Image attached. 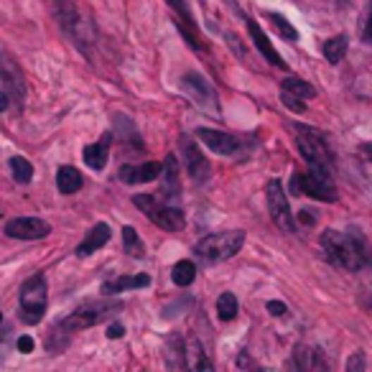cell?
Listing matches in <instances>:
<instances>
[{"instance_id":"cell-23","label":"cell","mask_w":372,"mask_h":372,"mask_svg":"<svg viewBox=\"0 0 372 372\" xmlns=\"http://www.w3.org/2000/svg\"><path fill=\"white\" fill-rule=\"evenodd\" d=\"M171 278L179 288L192 286L194 278H197V266H194L192 260H179V263L171 268Z\"/></svg>"},{"instance_id":"cell-16","label":"cell","mask_w":372,"mask_h":372,"mask_svg":"<svg viewBox=\"0 0 372 372\" xmlns=\"http://www.w3.org/2000/svg\"><path fill=\"white\" fill-rule=\"evenodd\" d=\"M247 31H250V36H253V41H255V46H258V51L266 56V61H271L273 67H278V69H286V61L280 59V54L273 49V44H271V39H268L266 34H263V28L255 23L253 18H247Z\"/></svg>"},{"instance_id":"cell-12","label":"cell","mask_w":372,"mask_h":372,"mask_svg":"<svg viewBox=\"0 0 372 372\" xmlns=\"http://www.w3.org/2000/svg\"><path fill=\"white\" fill-rule=\"evenodd\" d=\"M181 153H184L186 171H189V176H192L194 181L204 184V181L209 179V173H212V168H209V161L204 159V153L194 146V143L186 138V135H181Z\"/></svg>"},{"instance_id":"cell-32","label":"cell","mask_w":372,"mask_h":372,"mask_svg":"<svg viewBox=\"0 0 372 372\" xmlns=\"http://www.w3.org/2000/svg\"><path fill=\"white\" fill-rule=\"evenodd\" d=\"M347 370L349 372H354V370H365V357H362V354H354V357H349V362H347Z\"/></svg>"},{"instance_id":"cell-2","label":"cell","mask_w":372,"mask_h":372,"mask_svg":"<svg viewBox=\"0 0 372 372\" xmlns=\"http://www.w3.org/2000/svg\"><path fill=\"white\" fill-rule=\"evenodd\" d=\"M291 194L293 197H311L319 202H334L337 199V189L332 181V168L311 166L304 173H293L291 176Z\"/></svg>"},{"instance_id":"cell-37","label":"cell","mask_w":372,"mask_h":372,"mask_svg":"<svg viewBox=\"0 0 372 372\" xmlns=\"http://www.w3.org/2000/svg\"><path fill=\"white\" fill-rule=\"evenodd\" d=\"M365 41L372 44V3H370V16H367V26H365Z\"/></svg>"},{"instance_id":"cell-19","label":"cell","mask_w":372,"mask_h":372,"mask_svg":"<svg viewBox=\"0 0 372 372\" xmlns=\"http://www.w3.org/2000/svg\"><path fill=\"white\" fill-rule=\"evenodd\" d=\"M107 240H110V227H107L105 222H100V225H94L92 230H89V235L85 237V242L77 247V255H80V258L92 255L94 250H100L102 245H107Z\"/></svg>"},{"instance_id":"cell-13","label":"cell","mask_w":372,"mask_h":372,"mask_svg":"<svg viewBox=\"0 0 372 372\" xmlns=\"http://www.w3.org/2000/svg\"><path fill=\"white\" fill-rule=\"evenodd\" d=\"M197 138H199L206 148H212V153H220V156H235V153L240 151V140L230 133H222V130L199 128V130H197Z\"/></svg>"},{"instance_id":"cell-24","label":"cell","mask_w":372,"mask_h":372,"mask_svg":"<svg viewBox=\"0 0 372 372\" xmlns=\"http://www.w3.org/2000/svg\"><path fill=\"white\" fill-rule=\"evenodd\" d=\"M324 56L329 64H339L347 56V39L345 36H334L324 44Z\"/></svg>"},{"instance_id":"cell-11","label":"cell","mask_w":372,"mask_h":372,"mask_svg":"<svg viewBox=\"0 0 372 372\" xmlns=\"http://www.w3.org/2000/svg\"><path fill=\"white\" fill-rule=\"evenodd\" d=\"M51 227L39 217H16L6 225V235L13 240H41L49 237Z\"/></svg>"},{"instance_id":"cell-17","label":"cell","mask_w":372,"mask_h":372,"mask_svg":"<svg viewBox=\"0 0 372 372\" xmlns=\"http://www.w3.org/2000/svg\"><path fill=\"white\" fill-rule=\"evenodd\" d=\"M146 286H151V275H146V273H140V275H120V278L102 283V293H105V296H115V293L133 291V288H146Z\"/></svg>"},{"instance_id":"cell-26","label":"cell","mask_w":372,"mask_h":372,"mask_svg":"<svg viewBox=\"0 0 372 372\" xmlns=\"http://www.w3.org/2000/svg\"><path fill=\"white\" fill-rule=\"evenodd\" d=\"M161 171L166 173V186H163V194H166V197H171V194L173 197H179V171H176V159L168 156Z\"/></svg>"},{"instance_id":"cell-35","label":"cell","mask_w":372,"mask_h":372,"mask_svg":"<svg viewBox=\"0 0 372 372\" xmlns=\"http://www.w3.org/2000/svg\"><path fill=\"white\" fill-rule=\"evenodd\" d=\"M268 311H271L273 316H280V314H286V304H280V301H271V304H268Z\"/></svg>"},{"instance_id":"cell-4","label":"cell","mask_w":372,"mask_h":372,"mask_svg":"<svg viewBox=\"0 0 372 372\" xmlns=\"http://www.w3.org/2000/svg\"><path fill=\"white\" fill-rule=\"evenodd\" d=\"M133 204L146 214L153 225H159L161 230H168V232H179V230H184L186 217L179 206L161 204L156 197H151V194H135Z\"/></svg>"},{"instance_id":"cell-21","label":"cell","mask_w":372,"mask_h":372,"mask_svg":"<svg viewBox=\"0 0 372 372\" xmlns=\"http://www.w3.org/2000/svg\"><path fill=\"white\" fill-rule=\"evenodd\" d=\"M56 186L61 194H74L82 189V173L74 166H61L56 171Z\"/></svg>"},{"instance_id":"cell-3","label":"cell","mask_w":372,"mask_h":372,"mask_svg":"<svg viewBox=\"0 0 372 372\" xmlns=\"http://www.w3.org/2000/svg\"><path fill=\"white\" fill-rule=\"evenodd\" d=\"M242 242H245L242 230H225V232L206 235L204 240L197 242L194 250L204 263H222V260H230L232 255H237L242 250Z\"/></svg>"},{"instance_id":"cell-5","label":"cell","mask_w":372,"mask_h":372,"mask_svg":"<svg viewBox=\"0 0 372 372\" xmlns=\"http://www.w3.org/2000/svg\"><path fill=\"white\" fill-rule=\"evenodd\" d=\"M46 301H49V288L46 278L36 273L20 286V319L26 324H39L46 314Z\"/></svg>"},{"instance_id":"cell-38","label":"cell","mask_w":372,"mask_h":372,"mask_svg":"<svg viewBox=\"0 0 372 372\" xmlns=\"http://www.w3.org/2000/svg\"><path fill=\"white\" fill-rule=\"evenodd\" d=\"M299 217H301V222H306V225H314V222H316V214H311V212H301Z\"/></svg>"},{"instance_id":"cell-34","label":"cell","mask_w":372,"mask_h":372,"mask_svg":"<svg viewBox=\"0 0 372 372\" xmlns=\"http://www.w3.org/2000/svg\"><path fill=\"white\" fill-rule=\"evenodd\" d=\"M123 334H125L123 324H110V326H107V339H120Z\"/></svg>"},{"instance_id":"cell-6","label":"cell","mask_w":372,"mask_h":372,"mask_svg":"<svg viewBox=\"0 0 372 372\" xmlns=\"http://www.w3.org/2000/svg\"><path fill=\"white\" fill-rule=\"evenodd\" d=\"M118 309H123V304H115V301H92V304H85L77 311L69 314L67 319L59 324V329L61 332H82V329H89V326L105 321Z\"/></svg>"},{"instance_id":"cell-28","label":"cell","mask_w":372,"mask_h":372,"mask_svg":"<svg viewBox=\"0 0 372 372\" xmlns=\"http://www.w3.org/2000/svg\"><path fill=\"white\" fill-rule=\"evenodd\" d=\"M217 316L222 321H232L237 316V299H235L232 293H222L220 299H217Z\"/></svg>"},{"instance_id":"cell-39","label":"cell","mask_w":372,"mask_h":372,"mask_svg":"<svg viewBox=\"0 0 372 372\" xmlns=\"http://www.w3.org/2000/svg\"><path fill=\"white\" fill-rule=\"evenodd\" d=\"M0 321H3V314H0Z\"/></svg>"},{"instance_id":"cell-36","label":"cell","mask_w":372,"mask_h":372,"mask_svg":"<svg viewBox=\"0 0 372 372\" xmlns=\"http://www.w3.org/2000/svg\"><path fill=\"white\" fill-rule=\"evenodd\" d=\"M8 105H11V94H8L6 89H0V113H6Z\"/></svg>"},{"instance_id":"cell-30","label":"cell","mask_w":372,"mask_h":372,"mask_svg":"<svg viewBox=\"0 0 372 372\" xmlns=\"http://www.w3.org/2000/svg\"><path fill=\"white\" fill-rule=\"evenodd\" d=\"M268 18H271L273 28H275V31H278V34L283 36V39H286V41H296V39H299V34H296V28H293L291 23H288V20L283 18V16H280V13H268Z\"/></svg>"},{"instance_id":"cell-18","label":"cell","mask_w":372,"mask_h":372,"mask_svg":"<svg viewBox=\"0 0 372 372\" xmlns=\"http://www.w3.org/2000/svg\"><path fill=\"white\" fill-rule=\"evenodd\" d=\"M181 354H184V367H189V370H212V359L206 357L199 339H189Z\"/></svg>"},{"instance_id":"cell-27","label":"cell","mask_w":372,"mask_h":372,"mask_svg":"<svg viewBox=\"0 0 372 372\" xmlns=\"http://www.w3.org/2000/svg\"><path fill=\"white\" fill-rule=\"evenodd\" d=\"M11 171H13V179L18 184H28V181L34 179V166L23 156H13L11 159Z\"/></svg>"},{"instance_id":"cell-20","label":"cell","mask_w":372,"mask_h":372,"mask_svg":"<svg viewBox=\"0 0 372 372\" xmlns=\"http://www.w3.org/2000/svg\"><path fill=\"white\" fill-rule=\"evenodd\" d=\"M296 367L301 370H326V362L321 357L319 349H314V347H299L296 349Z\"/></svg>"},{"instance_id":"cell-22","label":"cell","mask_w":372,"mask_h":372,"mask_svg":"<svg viewBox=\"0 0 372 372\" xmlns=\"http://www.w3.org/2000/svg\"><path fill=\"white\" fill-rule=\"evenodd\" d=\"M107 140H110V135H105L100 143H92V146L85 148V163L94 171H102L107 163Z\"/></svg>"},{"instance_id":"cell-14","label":"cell","mask_w":372,"mask_h":372,"mask_svg":"<svg viewBox=\"0 0 372 372\" xmlns=\"http://www.w3.org/2000/svg\"><path fill=\"white\" fill-rule=\"evenodd\" d=\"M161 163L156 161H148V163H140V166H123L120 168V181L125 184H151L161 176Z\"/></svg>"},{"instance_id":"cell-15","label":"cell","mask_w":372,"mask_h":372,"mask_svg":"<svg viewBox=\"0 0 372 372\" xmlns=\"http://www.w3.org/2000/svg\"><path fill=\"white\" fill-rule=\"evenodd\" d=\"M166 3L173 8V13L179 16V28H181V34L186 36V41H189L194 49H202L199 31H197V23H194L192 13H189V8H186V0H166Z\"/></svg>"},{"instance_id":"cell-10","label":"cell","mask_w":372,"mask_h":372,"mask_svg":"<svg viewBox=\"0 0 372 372\" xmlns=\"http://www.w3.org/2000/svg\"><path fill=\"white\" fill-rule=\"evenodd\" d=\"M0 82L6 87V92L20 105L23 97H26V80H23V72H20L18 61L6 51L0 54Z\"/></svg>"},{"instance_id":"cell-1","label":"cell","mask_w":372,"mask_h":372,"mask_svg":"<svg viewBox=\"0 0 372 372\" xmlns=\"http://www.w3.org/2000/svg\"><path fill=\"white\" fill-rule=\"evenodd\" d=\"M319 242L321 250H324V258L332 266L345 268V271H362L365 266H372V253L362 235L324 230Z\"/></svg>"},{"instance_id":"cell-9","label":"cell","mask_w":372,"mask_h":372,"mask_svg":"<svg viewBox=\"0 0 372 372\" xmlns=\"http://www.w3.org/2000/svg\"><path fill=\"white\" fill-rule=\"evenodd\" d=\"M268 206H271L273 222H275L283 232H293L296 222H293V212H291V206H288V197H286V192H283L280 181H271V184H268Z\"/></svg>"},{"instance_id":"cell-31","label":"cell","mask_w":372,"mask_h":372,"mask_svg":"<svg viewBox=\"0 0 372 372\" xmlns=\"http://www.w3.org/2000/svg\"><path fill=\"white\" fill-rule=\"evenodd\" d=\"M280 100H283V105H286L288 110H293V113H304L306 110L301 97H293V94H288V92H280Z\"/></svg>"},{"instance_id":"cell-33","label":"cell","mask_w":372,"mask_h":372,"mask_svg":"<svg viewBox=\"0 0 372 372\" xmlns=\"http://www.w3.org/2000/svg\"><path fill=\"white\" fill-rule=\"evenodd\" d=\"M18 352H23V354L34 352V339H31V337H18Z\"/></svg>"},{"instance_id":"cell-25","label":"cell","mask_w":372,"mask_h":372,"mask_svg":"<svg viewBox=\"0 0 372 372\" xmlns=\"http://www.w3.org/2000/svg\"><path fill=\"white\" fill-rule=\"evenodd\" d=\"M280 87H283V92L293 94V97H301V100H309V97H314V94H316V89H314L309 82L296 80V77H288V80L283 82Z\"/></svg>"},{"instance_id":"cell-8","label":"cell","mask_w":372,"mask_h":372,"mask_svg":"<svg viewBox=\"0 0 372 372\" xmlns=\"http://www.w3.org/2000/svg\"><path fill=\"white\" fill-rule=\"evenodd\" d=\"M181 89H184V92L189 94L199 107H204V110H209V113H212V110L214 113H220L217 94H214L212 85H209L199 72H186L184 77H181Z\"/></svg>"},{"instance_id":"cell-29","label":"cell","mask_w":372,"mask_h":372,"mask_svg":"<svg viewBox=\"0 0 372 372\" xmlns=\"http://www.w3.org/2000/svg\"><path fill=\"white\" fill-rule=\"evenodd\" d=\"M123 242H125V250L130 255H135V258H143V242H140L138 232H135L133 227L128 225L123 227Z\"/></svg>"},{"instance_id":"cell-7","label":"cell","mask_w":372,"mask_h":372,"mask_svg":"<svg viewBox=\"0 0 372 372\" xmlns=\"http://www.w3.org/2000/svg\"><path fill=\"white\" fill-rule=\"evenodd\" d=\"M296 128V146H299L301 156H304L311 166H324V168H332L334 166V159H332V151L326 146V140L321 133H316L314 128L309 125H293Z\"/></svg>"}]
</instances>
